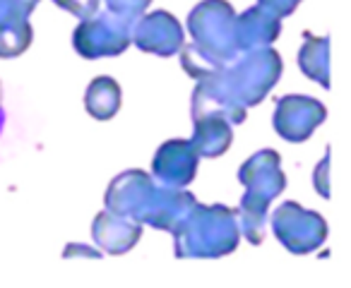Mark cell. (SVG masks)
I'll return each mask as SVG.
<instances>
[{
	"label": "cell",
	"mask_w": 351,
	"mask_h": 288,
	"mask_svg": "<svg viewBox=\"0 0 351 288\" xmlns=\"http://www.w3.org/2000/svg\"><path fill=\"white\" fill-rule=\"evenodd\" d=\"M34 41L29 17H5L0 20V58H17Z\"/></svg>",
	"instance_id": "2e32d148"
},
{
	"label": "cell",
	"mask_w": 351,
	"mask_h": 288,
	"mask_svg": "<svg viewBox=\"0 0 351 288\" xmlns=\"http://www.w3.org/2000/svg\"><path fill=\"white\" fill-rule=\"evenodd\" d=\"M53 3L70 15L80 17V20H87L101 8V0H53Z\"/></svg>",
	"instance_id": "e0dca14e"
},
{
	"label": "cell",
	"mask_w": 351,
	"mask_h": 288,
	"mask_svg": "<svg viewBox=\"0 0 351 288\" xmlns=\"http://www.w3.org/2000/svg\"><path fill=\"white\" fill-rule=\"evenodd\" d=\"M17 15L29 17L15 5V0H0V20H5V17H17Z\"/></svg>",
	"instance_id": "7402d4cb"
},
{
	"label": "cell",
	"mask_w": 351,
	"mask_h": 288,
	"mask_svg": "<svg viewBox=\"0 0 351 288\" xmlns=\"http://www.w3.org/2000/svg\"><path fill=\"white\" fill-rule=\"evenodd\" d=\"M152 0H106V8L118 15H128V17H140L142 12L149 8Z\"/></svg>",
	"instance_id": "ac0fdd59"
},
{
	"label": "cell",
	"mask_w": 351,
	"mask_h": 288,
	"mask_svg": "<svg viewBox=\"0 0 351 288\" xmlns=\"http://www.w3.org/2000/svg\"><path fill=\"white\" fill-rule=\"evenodd\" d=\"M325 118L327 108L317 99L303 96V94H287L277 101L272 125L282 140L298 144V142H306L325 122Z\"/></svg>",
	"instance_id": "ba28073f"
},
{
	"label": "cell",
	"mask_w": 351,
	"mask_h": 288,
	"mask_svg": "<svg viewBox=\"0 0 351 288\" xmlns=\"http://www.w3.org/2000/svg\"><path fill=\"white\" fill-rule=\"evenodd\" d=\"M0 99H3V84H0Z\"/></svg>",
	"instance_id": "d4e9b609"
},
{
	"label": "cell",
	"mask_w": 351,
	"mask_h": 288,
	"mask_svg": "<svg viewBox=\"0 0 351 288\" xmlns=\"http://www.w3.org/2000/svg\"><path fill=\"white\" fill-rule=\"evenodd\" d=\"M239 181L245 185V195L241 200L236 219H239L241 235L248 243L263 245L265 231H267L269 205L287 187V176L282 171V157L274 149H263L253 154L243 166L239 168Z\"/></svg>",
	"instance_id": "3957f363"
},
{
	"label": "cell",
	"mask_w": 351,
	"mask_h": 288,
	"mask_svg": "<svg viewBox=\"0 0 351 288\" xmlns=\"http://www.w3.org/2000/svg\"><path fill=\"white\" fill-rule=\"evenodd\" d=\"M193 44L215 65L224 68L241 53L236 44V12L229 0H202L188 15Z\"/></svg>",
	"instance_id": "5b68a950"
},
{
	"label": "cell",
	"mask_w": 351,
	"mask_h": 288,
	"mask_svg": "<svg viewBox=\"0 0 351 288\" xmlns=\"http://www.w3.org/2000/svg\"><path fill=\"white\" fill-rule=\"evenodd\" d=\"M121 103H123L121 84L113 77H106V75L92 79L87 92H84V108L97 120H111L121 111Z\"/></svg>",
	"instance_id": "9a60e30c"
},
{
	"label": "cell",
	"mask_w": 351,
	"mask_h": 288,
	"mask_svg": "<svg viewBox=\"0 0 351 288\" xmlns=\"http://www.w3.org/2000/svg\"><path fill=\"white\" fill-rule=\"evenodd\" d=\"M92 238L104 252L108 254H125L140 243L142 238V224L128 219V216L113 214L104 209L94 216L92 224Z\"/></svg>",
	"instance_id": "8fae6325"
},
{
	"label": "cell",
	"mask_w": 351,
	"mask_h": 288,
	"mask_svg": "<svg viewBox=\"0 0 351 288\" xmlns=\"http://www.w3.org/2000/svg\"><path fill=\"white\" fill-rule=\"evenodd\" d=\"M298 68L308 79L330 89V36H313L311 31H303Z\"/></svg>",
	"instance_id": "5bb4252c"
},
{
	"label": "cell",
	"mask_w": 351,
	"mask_h": 288,
	"mask_svg": "<svg viewBox=\"0 0 351 288\" xmlns=\"http://www.w3.org/2000/svg\"><path fill=\"white\" fill-rule=\"evenodd\" d=\"M15 5L20 8L25 15H29V12L34 10L36 5H39V0H15Z\"/></svg>",
	"instance_id": "603a6c76"
},
{
	"label": "cell",
	"mask_w": 351,
	"mask_h": 288,
	"mask_svg": "<svg viewBox=\"0 0 351 288\" xmlns=\"http://www.w3.org/2000/svg\"><path fill=\"white\" fill-rule=\"evenodd\" d=\"M132 25H135V17L99 8L92 17L80 20L73 34V46L82 58L89 60L121 55L132 44Z\"/></svg>",
	"instance_id": "8992f818"
},
{
	"label": "cell",
	"mask_w": 351,
	"mask_h": 288,
	"mask_svg": "<svg viewBox=\"0 0 351 288\" xmlns=\"http://www.w3.org/2000/svg\"><path fill=\"white\" fill-rule=\"evenodd\" d=\"M200 157L193 149L191 140H169L154 154L152 173L156 183L169 187H186L195 181Z\"/></svg>",
	"instance_id": "30bf717a"
},
{
	"label": "cell",
	"mask_w": 351,
	"mask_h": 288,
	"mask_svg": "<svg viewBox=\"0 0 351 288\" xmlns=\"http://www.w3.org/2000/svg\"><path fill=\"white\" fill-rule=\"evenodd\" d=\"M183 41H186V34H183L181 22L166 10L140 15L132 25V44L145 53L169 58L181 51Z\"/></svg>",
	"instance_id": "9c48e42d"
},
{
	"label": "cell",
	"mask_w": 351,
	"mask_h": 288,
	"mask_svg": "<svg viewBox=\"0 0 351 288\" xmlns=\"http://www.w3.org/2000/svg\"><path fill=\"white\" fill-rule=\"evenodd\" d=\"M104 205L113 214L173 233L191 214L197 200L186 187H169L161 183L156 185L149 173L125 171L111 181Z\"/></svg>",
	"instance_id": "7a4b0ae2"
},
{
	"label": "cell",
	"mask_w": 351,
	"mask_h": 288,
	"mask_svg": "<svg viewBox=\"0 0 351 288\" xmlns=\"http://www.w3.org/2000/svg\"><path fill=\"white\" fill-rule=\"evenodd\" d=\"M277 240L293 254H311L327 240V224L317 211L303 209L298 202H284L269 216Z\"/></svg>",
	"instance_id": "52a82bcc"
},
{
	"label": "cell",
	"mask_w": 351,
	"mask_h": 288,
	"mask_svg": "<svg viewBox=\"0 0 351 288\" xmlns=\"http://www.w3.org/2000/svg\"><path fill=\"white\" fill-rule=\"evenodd\" d=\"M193 149L200 159H217L229 152L234 142V125L221 116L193 118Z\"/></svg>",
	"instance_id": "4fadbf2b"
},
{
	"label": "cell",
	"mask_w": 351,
	"mask_h": 288,
	"mask_svg": "<svg viewBox=\"0 0 351 288\" xmlns=\"http://www.w3.org/2000/svg\"><path fill=\"white\" fill-rule=\"evenodd\" d=\"M282 70V55L272 46L241 51L215 75L197 79L193 92V118L221 116L231 125H241L248 116V108L265 101L274 89Z\"/></svg>",
	"instance_id": "6da1fadb"
},
{
	"label": "cell",
	"mask_w": 351,
	"mask_h": 288,
	"mask_svg": "<svg viewBox=\"0 0 351 288\" xmlns=\"http://www.w3.org/2000/svg\"><path fill=\"white\" fill-rule=\"evenodd\" d=\"M282 34V20L260 5L236 15V44L239 51H253L272 46Z\"/></svg>",
	"instance_id": "7c38bea8"
},
{
	"label": "cell",
	"mask_w": 351,
	"mask_h": 288,
	"mask_svg": "<svg viewBox=\"0 0 351 288\" xmlns=\"http://www.w3.org/2000/svg\"><path fill=\"white\" fill-rule=\"evenodd\" d=\"M327 168H330V149L325 152V157H322V161L317 163V168L313 171V185L317 187V192H320L322 197H330V183H327Z\"/></svg>",
	"instance_id": "ffe728a7"
},
{
	"label": "cell",
	"mask_w": 351,
	"mask_h": 288,
	"mask_svg": "<svg viewBox=\"0 0 351 288\" xmlns=\"http://www.w3.org/2000/svg\"><path fill=\"white\" fill-rule=\"evenodd\" d=\"M178 259H217L239 248L241 228L236 211L226 205L197 202L183 224L173 231Z\"/></svg>",
	"instance_id": "277c9868"
},
{
	"label": "cell",
	"mask_w": 351,
	"mask_h": 288,
	"mask_svg": "<svg viewBox=\"0 0 351 288\" xmlns=\"http://www.w3.org/2000/svg\"><path fill=\"white\" fill-rule=\"evenodd\" d=\"M3 127H5V111L0 106V132H3Z\"/></svg>",
	"instance_id": "cb8c5ba5"
},
{
	"label": "cell",
	"mask_w": 351,
	"mask_h": 288,
	"mask_svg": "<svg viewBox=\"0 0 351 288\" xmlns=\"http://www.w3.org/2000/svg\"><path fill=\"white\" fill-rule=\"evenodd\" d=\"M75 254H82V257L99 259V257H101V250H92V248H84V245H75V243H70L68 248L63 250V257H65V259H70V257H75Z\"/></svg>",
	"instance_id": "44dd1931"
},
{
	"label": "cell",
	"mask_w": 351,
	"mask_h": 288,
	"mask_svg": "<svg viewBox=\"0 0 351 288\" xmlns=\"http://www.w3.org/2000/svg\"><path fill=\"white\" fill-rule=\"evenodd\" d=\"M258 5L265 8V10H269L272 15H277L279 20H282V17L293 15V10L301 5V0H258Z\"/></svg>",
	"instance_id": "d6986e66"
}]
</instances>
